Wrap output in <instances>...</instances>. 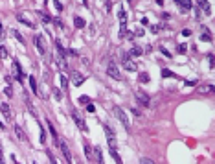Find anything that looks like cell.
Instances as JSON below:
<instances>
[{
	"label": "cell",
	"mask_w": 215,
	"mask_h": 164,
	"mask_svg": "<svg viewBox=\"0 0 215 164\" xmlns=\"http://www.w3.org/2000/svg\"><path fill=\"white\" fill-rule=\"evenodd\" d=\"M140 22H142V24H143V26H147V24H149V20H147V18H145V17H143V18H142V20H140Z\"/></svg>",
	"instance_id": "38"
},
{
	"label": "cell",
	"mask_w": 215,
	"mask_h": 164,
	"mask_svg": "<svg viewBox=\"0 0 215 164\" xmlns=\"http://www.w3.org/2000/svg\"><path fill=\"white\" fill-rule=\"evenodd\" d=\"M186 50H187L186 44H178V54H186Z\"/></svg>",
	"instance_id": "30"
},
{
	"label": "cell",
	"mask_w": 215,
	"mask_h": 164,
	"mask_svg": "<svg viewBox=\"0 0 215 164\" xmlns=\"http://www.w3.org/2000/svg\"><path fill=\"white\" fill-rule=\"evenodd\" d=\"M61 87L63 89H68V78H66V74H61Z\"/></svg>",
	"instance_id": "22"
},
{
	"label": "cell",
	"mask_w": 215,
	"mask_h": 164,
	"mask_svg": "<svg viewBox=\"0 0 215 164\" xmlns=\"http://www.w3.org/2000/svg\"><path fill=\"white\" fill-rule=\"evenodd\" d=\"M30 87H31V90H33V92H37V94H39V90H37V81H35V78H33V76H30Z\"/></svg>",
	"instance_id": "19"
},
{
	"label": "cell",
	"mask_w": 215,
	"mask_h": 164,
	"mask_svg": "<svg viewBox=\"0 0 215 164\" xmlns=\"http://www.w3.org/2000/svg\"><path fill=\"white\" fill-rule=\"evenodd\" d=\"M123 66L127 68V70H131V72H134V70H138V65L127 55V54H123Z\"/></svg>",
	"instance_id": "4"
},
{
	"label": "cell",
	"mask_w": 215,
	"mask_h": 164,
	"mask_svg": "<svg viewBox=\"0 0 215 164\" xmlns=\"http://www.w3.org/2000/svg\"><path fill=\"white\" fill-rule=\"evenodd\" d=\"M175 2H177L182 9H189L191 6H193V2H191V0H175Z\"/></svg>",
	"instance_id": "12"
},
{
	"label": "cell",
	"mask_w": 215,
	"mask_h": 164,
	"mask_svg": "<svg viewBox=\"0 0 215 164\" xmlns=\"http://www.w3.org/2000/svg\"><path fill=\"white\" fill-rule=\"evenodd\" d=\"M182 35H186V37H189V35H191V30H187V28H186V30H182Z\"/></svg>",
	"instance_id": "35"
},
{
	"label": "cell",
	"mask_w": 215,
	"mask_h": 164,
	"mask_svg": "<svg viewBox=\"0 0 215 164\" xmlns=\"http://www.w3.org/2000/svg\"><path fill=\"white\" fill-rule=\"evenodd\" d=\"M110 155H112V159H114L116 162H122V159H119V155H118L116 148H110Z\"/></svg>",
	"instance_id": "20"
},
{
	"label": "cell",
	"mask_w": 215,
	"mask_h": 164,
	"mask_svg": "<svg viewBox=\"0 0 215 164\" xmlns=\"http://www.w3.org/2000/svg\"><path fill=\"white\" fill-rule=\"evenodd\" d=\"M74 26H76V28H85V20H83L81 17H76V18H74Z\"/></svg>",
	"instance_id": "16"
},
{
	"label": "cell",
	"mask_w": 215,
	"mask_h": 164,
	"mask_svg": "<svg viewBox=\"0 0 215 164\" xmlns=\"http://www.w3.org/2000/svg\"><path fill=\"white\" fill-rule=\"evenodd\" d=\"M54 22H55V24H57V26H59V28H63V22H61V20H59V18H54Z\"/></svg>",
	"instance_id": "37"
},
{
	"label": "cell",
	"mask_w": 215,
	"mask_h": 164,
	"mask_svg": "<svg viewBox=\"0 0 215 164\" xmlns=\"http://www.w3.org/2000/svg\"><path fill=\"white\" fill-rule=\"evenodd\" d=\"M39 15H41V18H42L44 22H52V18H50V17H48L46 13H39Z\"/></svg>",
	"instance_id": "31"
},
{
	"label": "cell",
	"mask_w": 215,
	"mask_h": 164,
	"mask_svg": "<svg viewBox=\"0 0 215 164\" xmlns=\"http://www.w3.org/2000/svg\"><path fill=\"white\" fill-rule=\"evenodd\" d=\"M160 52H162V54H164V55H165V57H171V54H169V52H167V50H165V48H160Z\"/></svg>",
	"instance_id": "34"
},
{
	"label": "cell",
	"mask_w": 215,
	"mask_h": 164,
	"mask_svg": "<svg viewBox=\"0 0 215 164\" xmlns=\"http://www.w3.org/2000/svg\"><path fill=\"white\" fill-rule=\"evenodd\" d=\"M155 2H156L158 6H164V0H155Z\"/></svg>",
	"instance_id": "41"
},
{
	"label": "cell",
	"mask_w": 215,
	"mask_h": 164,
	"mask_svg": "<svg viewBox=\"0 0 215 164\" xmlns=\"http://www.w3.org/2000/svg\"><path fill=\"white\" fill-rule=\"evenodd\" d=\"M200 39H202V41H206V42H210V41H211V33L208 32V28H202V33H200Z\"/></svg>",
	"instance_id": "15"
},
{
	"label": "cell",
	"mask_w": 215,
	"mask_h": 164,
	"mask_svg": "<svg viewBox=\"0 0 215 164\" xmlns=\"http://www.w3.org/2000/svg\"><path fill=\"white\" fill-rule=\"evenodd\" d=\"M114 114L118 116V120L122 122V126H123V127H125L127 131H131V124H129V118H127L125 111H123L122 107H118V105H116V107H114Z\"/></svg>",
	"instance_id": "1"
},
{
	"label": "cell",
	"mask_w": 215,
	"mask_h": 164,
	"mask_svg": "<svg viewBox=\"0 0 215 164\" xmlns=\"http://www.w3.org/2000/svg\"><path fill=\"white\" fill-rule=\"evenodd\" d=\"M96 159H98L99 162L103 160V155H101V149H99V148H96Z\"/></svg>",
	"instance_id": "27"
},
{
	"label": "cell",
	"mask_w": 215,
	"mask_h": 164,
	"mask_svg": "<svg viewBox=\"0 0 215 164\" xmlns=\"http://www.w3.org/2000/svg\"><path fill=\"white\" fill-rule=\"evenodd\" d=\"M57 142H59V148H61V151H63V155H64V159L70 162V160H72V153H70V148H68V144H66V140L57 138Z\"/></svg>",
	"instance_id": "2"
},
{
	"label": "cell",
	"mask_w": 215,
	"mask_h": 164,
	"mask_svg": "<svg viewBox=\"0 0 215 164\" xmlns=\"http://www.w3.org/2000/svg\"><path fill=\"white\" fill-rule=\"evenodd\" d=\"M85 153H86V157L90 159V155H92V148H90L88 144H85Z\"/></svg>",
	"instance_id": "29"
},
{
	"label": "cell",
	"mask_w": 215,
	"mask_h": 164,
	"mask_svg": "<svg viewBox=\"0 0 215 164\" xmlns=\"http://www.w3.org/2000/svg\"><path fill=\"white\" fill-rule=\"evenodd\" d=\"M0 35H4V30H2V24H0Z\"/></svg>",
	"instance_id": "42"
},
{
	"label": "cell",
	"mask_w": 215,
	"mask_h": 164,
	"mask_svg": "<svg viewBox=\"0 0 215 164\" xmlns=\"http://www.w3.org/2000/svg\"><path fill=\"white\" fill-rule=\"evenodd\" d=\"M158 30H160V26H151V32L153 33H158Z\"/></svg>",
	"instance_id": "36"
},
{
	"label": "cell",
	"mask_w": 215,
	"mask_h": 164,
	"mask_svg": "<svg viewBox=\"0 0 215 164\" xmlns=\"http://www.w3.org/2000/svg\"><path fill=\"white\" fill-rule=\"evenodd\" d=\"M15 133H17V136H18V140H26V135H24V131L18 127V126H15Z\"/></svg>",
	"instance_id": "18"
},
{
	"label": "cell",
	"mask_w": 215,
	"mask_h": 164,
	"mask_svg": "<svg viewBox=\"0 0 215 164\" xmlns=\"http://www.w3.org/2000/svg\"><path fill=\"white\" fill-rule=\"evenodd\" d=\"M83 4H85V6H88V0H83Z\"/></svg>",
	"instance_id": "43"
},
{
	"label": "cell",
	"mask_w": 215,
	"mask_h": 164,
	"mask_svg": "<svg viewBox=\"0 0 215 164\" xmlns=\"http://www.w3.org/2000/svg\"><path fill=\"white\" fill-rule=\"evenodd\" d=\"M54 6H55V9H57V11H63V4L59 2V0H54Z\"/></svg>",
	"instance_id": "28"
},
{
	"label": "cell",
	"mask_w": 215,
	"mask_h": 164,
	"mask_svg": "<svg viewBox=\"0 0 215 164\" xmlns=\"http://www.w3.org/2000/svg\"><path fill=\"white\" fill-rule=\"evenodd\" d=\"M88 102H90V98H88V96H81V98H79V103H83V105H85V103H88Z\"/></svg>",
	"instance_id": "32"
},
{
	"label": "cell",
	"mask_w": 215,
	"mask_h": 164,
	"mask_svg": "<svg viewBox=\"0 0 215 164\" xmlns=\"http://www.w3.org/2000/svg\"><path fill=\"white\" fill-rule=\"evenodd\" d=\"M0 109L4 111V114H6V116H9V107H8V103H0Z\"/></svg>",
	"instance_id": "25"
},
{
	"label": "cell",
	"mask_w": 215,
	"mask_h": 164,
	"mask_svg": "<svg viewBox=\"0 0 215 164\" xmlns=\"http://www.w3.org/2000/svg\"><path fill=\"white\" fill-rule=\"evenodd\" d=\"M118 18H119V24H127V13H125L123 8L118 9Z\"/></svg>",
	"instance_id": "11"
},
{
	"label": "cell",
	"mask_w": 215,
	"mask_h": 164,
	"mask_svg": "<svg viewBox=\"0 0 215 164\" xmlns=\"http://www.w3.org/2000/svg\"><path fill=\"white\" fill-rule=\"evenodd\" d=\"M72 116H74V120H76L77 127H79L81 131H85V133H86L88 129H86V126H85V122H83V118H81V114H79V112H77L76 109H72Z\"/></svg>",
	"instance_id": "3"
},
{
	"label": "cell",
	"mask_w": 215,
	"mask_h": 164,
	"mask_svg": "<svg viewBox=\"0 0 215 164\" xmlns=\"http://www.w3.org/2000/svg\"><path fill=\"white\" fill-rule=\"evenodd\" d=\"M13 66H15V70H17V78H18V81H22V79H24V72H22V68H20L18 61H13Z\"/></svg>",
	"instance_id": "13"
},
{
	"label": "cell",
	"mask_w": 215,
	"mask_h": 164,
	"mask_svg": "<svg viewBox=\"0 0 215 164\" xmlns=\"http://www.w3.org/2000/svg\"><path fill=\"white\" fill-rule=\"evenodd\" d=\"M4 92H6L8 96H11V94H13V90H11V87H6V89H4Z\"/></svg>",
	"instance_id": "33"
},
{
	"label": "cell",
	"mask_w": 215,
	"mask_h": 164,
	"mask_svg": "<svg viewBox=\"0 0 215 164\" xmlns=\"http://www.w3.org/2000/svg\"><path fill=\"white\" fill-rule=\"evenodd\" d=\"M48 127H50V133L54 135V140H57V131H55V127H54V124H52V122H48Z\"/></svg>",
	"instance_id": "23"
},
{
	"label": "cell",
	"mask_w": 215,
	"mask_h": 164,
	"mask_svg": "<svg viewBox=\"0 0 215 164\" xmlns=\"http://www.w3.org/2000/svg\"><path fill=\"white\" fill-rule=\"evenodd\" d=\"M11 33H13V37H15V39H17L18 42H22V44H24V37H22V35H20L18 32H17V30H11Z\"/></svg>",
	"instance_id": "21"
},
{
	"label": "cell",
	"mask_w": 215,
	"mask_h": 164,
	"mask_svg": "<svg viewBox=\"0 0 215 164\" xmlns=\"http://www.w3.org/2000/svg\"><path fill=\"white\" fill-rule=\"evenodd\" d=\"M86 109H88V112H94V109H96V107H94V105H90V103H88V105H86Z\"/></svg>",
	"instance_id": "39"
},
{
	"label": "cell",
	"mask_w": 215,
	"mask_h": 164,
	"mask_svg": "<svg viewBox=\"0 0 215 164\" xmlns=\"http://www.w3.org/2000/svg\"><path fill=\"white\" fill-rule=\"evenodd\" d=\"M8 57H9V54H8V48L0 44V59H8Z\"/></svg>",
	"instance_id": "17"
},
{
	"label": "cell",
	"mask_w": 215,
	"mask_h": 164,
	"mask_svg": "<svg viewBox=\"0 0 215 164\" xmlns=\"http://www.w3.org/2000/svg\"><path fill=\"white\" fill-rule=\"evenodd\" d=\"M107 72H109V76L114 78V79H122V74H119V70H118V66H116L114 63L109 65V70H107Z\"/></svg>",
	"instance_id": "7"
},
{
	"label": "cell",
	"mask_w": 215,
	"mask_h": 164,
	"mask_svg": "<svg viewBox=\"0 0 215 164\" xmlns=\"http://www.w3.org/2000/svg\"><path fill=\"white\" fill-rule=\"evenodd\" d=\"M136 100H138V103H140V105H143V107H147V105H149V102H151V100H149V96L145 94V92H140V90L136 92Z\"/></svg>",
	"instance_id": "6"
},
{
	"label": "cell",
	"mask_w": 215,
	"mask_h": 164,
	"mask_svg": "<svg viewBox=\"0 0 215 164\" xmlns=\"http://www.w3.org/2000/svg\"><path fill=\"white\" fill-rule=\"evenodd\" d=\"M142 54H143V50L140 48V46H132L127 55H129V57H138V55H142Z\"/></svg>",
	"instance_id": "10"
},
{
	"label": "cell",
	"mask_w": 215,
	"mask_h": 164,
	"mask_svg": "<svg viewBox=\"0 0 215 164\" xmlns=\"http://www.w3.org/2000/svg\"><path fill=\"white\" fill-rule=\"evenodd\" d=\"M105 135H107V142H109V148H116V136L112 133V129L109 126H105Z\"/></svg>",
	"instance_id": "5"
},
{
	"label": "cell",
	"mask_w": 215,
	"mask_h": 164,
	"mask_svg": "<svg viewBox=\"0 0 215 164\" xmlns=\"http://www.w3.org/2000/svg\"><path fill=\"white\" fill-rule=\"evenodd\" d=\"M142 162H145V164H153V160H151V159H142Z\"/></svg>",
	"instance_id": "40"
},
{
	"label": "cell",
	"mask_w": 215,
	"mask_h": 164,
	"mask_svg": "<svg viewBox=\"0 0 215 164\" xmlns=\"http://www.w3.org/2000/svg\"><path fill=\"white\" fill-rule=\"evenodd\" d=\"M162 76L164 78H173V72H171V70H167V68H164L162 70Z\"/></svg>",
	"instance_id": "24"
},
{
	"label": "cell",
	"mask_w": 215,
	"mask_h": 164,
	"mask_svg": "<svg viewBox=\"0 0 215 164\" xmlns=\"http://www.w3.org/2000/svg\"><path fill=\"white\" fill-rule=\"evenodd\" d=\"M138 79H140V83H147V81H149V76H147V74H140Z\"/></svg>",
	"instance_id": "26"
},
{
	"label": "cell",
	"mask_w": 215,
	"mask_h": 164,
	"mask_svg": "<svg viewBox=\"0 0 215 164\" xmlns=\"http://www.w3.org/2000/svg\"><path fill=\"white\" fill-rule=\"evenodd\" d=\"M70 79H72V83H74L76 87H79V85L85 81V76L79 74V72H72V74H70Z\"/></svg>",
	"instance_id": "8"
},
{
	"label": "cell",
	"mask_w": 215,
	"mask_h": 164,
	"mask_svg": "<svg viewBox=\"0 0 215 164\" xmlns=\"http://www.w3.org/2000/svg\"><path fill=\"white\" fill-rule=\"evenodd\" d=\"M33 42H35L37 50H39L41 54H44V52H46V48H44V39H42L41 35H35V37H33Z\"/></svg>",
	"instance_id": "9"
},
{
	"label": "cell",
	"mask_w": 215,
	"mask_h": 164,
	"mask_svg": "<svg viewBox=\"0 0 215 164\" xmlns=\"http://www.w3.org/2000/svg\"><path fill=\"white\" fill-rule=\"evenodd\" d=\"M17 20H18V22H22V24H26L28 28H33V22H31V20H28L26 17H22V15H17Z\"/></svg>",
	"instance_id": "14"
}]
</instances>
